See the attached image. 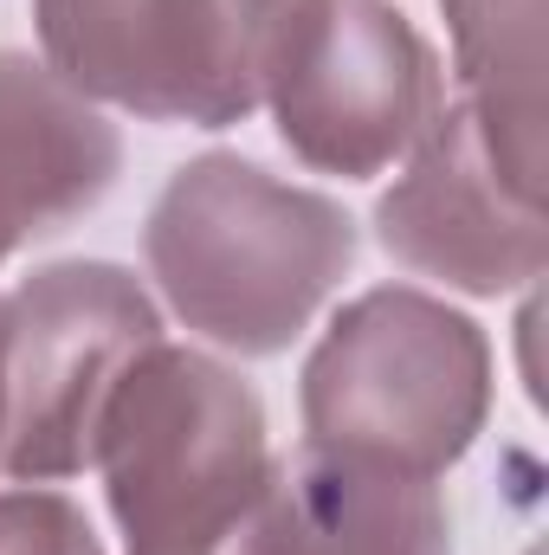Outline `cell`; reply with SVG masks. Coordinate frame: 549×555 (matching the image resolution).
<instances>
[{"label":"cell","instance_id":"cell-1","mask_svg":"<svg viewBox=\"0 0 549 555\" xmlns=\"http://www.w3.org/2000/svg\"><path fill=\"white\" fill-rule=\"evenodd\" d=\"M162 304L227 356L291 349L356 266V220L272 168L207 149L181 162L142 227Z\"/></svg>","mask_w":549,"mask_h":555},{"label":"cell","instance_id":"cell-2","mask_svg":"<svg viewBox=\"0 0 549 555\" xmlns=\"http://www.w3.org/2000/svg\"><path fill=\"white\" fill-rule=\"evenodd\" d=\"M91 465L130 555H240L272 478L266 408L240 369L149 343L104 401Z\"/></svg>","mask_w":549,"mask_h":555},{"label":"cell","instance_id":"cell-3","mask_svg":"<svg viewBox=\"0 0 549 555\" xmlns=\"http://www.w3.org/2000/svg\"><path fill=\"white\" fill-rule=\"evenodd\" d=\"M297 414L304 446L439 478L485 433L491 343L446 297L375 284L317 336L297 382Z\"/></svg>","mask_w":549,"mask_h":555},{"label":"cell","instance_id":"cell-4","mask_svg":"<svg viewBox=\"0 0 549 555\" xmlns=\"http://www.w3.org/2000/svg\"><path fill=\"white\" fill-rule=\"evenodd\" d=\"M317 0H33L46 65L142 124H246Z\"/></svg>","mask_w":549,"mask_h":555},{"label":"cell","instance_id":"cell-5","mask_svg":"<svg viewBox=\"0 0 549 555\" xmlns=\"http://www.w3.org/2000/svg\"><path fill=\"white\" fill-rule=\"evenodd\" d=\"M149 343L162 310L111 259H59L0 297V472L59 485L91 465L111 388Z\"/></svg>","mask_w":549,"mask_h":555},{"label":"cell","instance_id":"cell-6","mask_svg":"<svg viewBox=\"0 0 549 555\" xmlns=\"http://www.w3.org/2000/svg\"><path fill=\"white\" fill-rule=\"evenodd\" d=\"M266 104L278 142L304 168L369 181L408 155L446 98L433 46L395 0H317Z\"/></svg>","mask_w":549,"mask_h":555},{"label":"cell","instance_id":"cell-7","mask_svg":"<svg viewBox=\"0 0 549 555\" xmlns=\"http://www.w3.org/2000/svg\"><path fill=\"white\" fill-rule=\"evenodd\" d=\"M375 240L408 272L465 297L524 291L549 266L544 194L498 162L465 98L439 104L413 137L408 175L375 201Z\"/></svg>","mask_w":549,"mask_h":555},{"label":"cell","instance_id":"cell-8","mask_svg":"<svg viewBox=\"0 0 549 555\" xmlns=\"http://www.w3.org/2000/svg\"><path fill=\"white\" fill-rule=\"evenodd\" d=\"M240 555H452L439 478L304 446L272 459Z\"/></svg>","mask_w":549,"mask_h":555},{"label":"cell","instance_id":"cell-9","mask_svg":"<svg viewBox=\"0 0 549 555\" xmlns=\"http://www.w3.org/2000/svg\"><path fill=\"white\" fill-rule=\"evenodd\" d=\"M124 175L117 124L46 59L0 46V266L85 220Z\"/></svg>","mask_w":549,"mask_h":555},{"label":"cell","instance_id":"cell-10","mask_svg":"<svg viewBox=\"0 0 549 555\" xmlns=\"http://www.w3.org/2000/svg\"><path fill=\"white\" fill-rule=\"evenodd\" d=\"M439 13L478 130L544 194V0H439Z\"/></svg>","mask_w":549,"mask_h":555},{"label":"cell","instance_id":"cell-11","mask_svg":"<svg viewBox=\"0 0 549 555\" xmlns=\"http://www.w3.org/2000/svg\"><path fill=\"white\" fill-rule=\"evenodd\" d=\"M0 555H104L91 517L46 485L0 491Z\"/></svg>","mask_w":549,"mask_h":555},{"label":"cell","instance_id":"cell-12","mask_svg":"<svg viewBox=\"0 0 549 555\" xmlns=\"http://www.w3.org/2000/svg\"><path fill=\"white\" fill-rule=\"evenodd\" d=\"M0 420H7V401H0Z\"/></svg>","mask_w":549,"mask_h":555}]
</instances>
